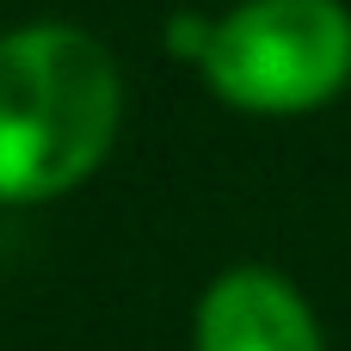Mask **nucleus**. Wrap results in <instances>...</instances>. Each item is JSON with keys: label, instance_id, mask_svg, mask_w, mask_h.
<instances>
[{"label": "nucleus", "instance_id": "f257e3e1", "mask_svg": "<svg viewBox=\"0 0 351 351\" xmlns=\"http://www.w3.org/2000/svg\"><path fill=\"white\" fill-rule=\"evenodd\" d=\"M117 68L74 25L0 37V204L80 185L117 136Z\"/></svg>", "mask_w": 351, "mask_h": 351}, {"label": "nucleus", "instance_id": "f03ea898", "mask_svg": "<svg viewBox=\"0 0 351 351\" xmlns=\"http://www.w3.org/2000/svg\"><path fill=\"white\" fill-rule=\"evenodd\" d=\"M197 68L234 111H315L351 80V12L339 0H247L210 25Z\"/></svg>", "mask_w": 351, "mask_h": 351}, {"label": "nucleus", "instance_id": "7ed1b4c3", "mask_svg": "<svg viewBox=\"0 0 351 351\" xmlns=\"http://www.w3.org/2000/svg\"><path fill=\"white\" fill-rule=\"evenodd\" d=\"M197 351H321V327L284 278L228 271L197 302Z\"/></svg>", "mask_w": 351, "mask_h": 351}]
</instances>
